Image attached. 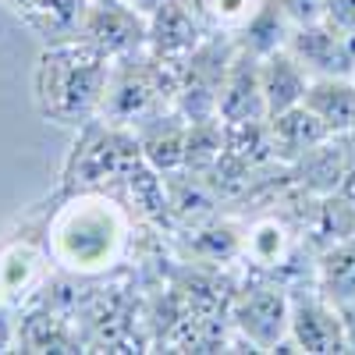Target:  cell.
<instances>
[{"label":"cell","mask_w":355,"mask_h":355,"mask_svg":"<svg viewBox=\"0 0 355 355\" xmlns=\"http://www.w3.org/2000/svg\"><path fill=\"white\" fill-rule=\"evenodd\" d=\"M15 348V323L8 320V306L0 302V352H11Z\"/></svg>","instance_id":"cell-24"},{"label":"cell","mask_w":355,"mask_h":355,"mask_svg":"<svg viewBox=\"0 0 355 355\" xmlns=\"http://www.w3.org/2000/svg\"><path fill=\"white\" fill-rule=\"evenodd\" d=\"M4 4H8V8H11V11H18V8H21V4H28V0H4Z\"/></svg>","instance_id":"cell-28"},{"label":"cell","mask_w":355,"mask_h":355,"mask_svg":"<svg viewBox=\"0 0 355 355\" xmlns=\"http://www.w3.org/2000/svg\"><path fill=\"white\" fill-rule=\"evenodd\" d=\"M352 157H355V142L348 135H327L306 157H299L288 167L291 185L302 189L306 196H331L341 189V178H345Z\"/></svg>","instance_id":"cell-13"},{"label":"cell","mask_w":355,"mask_h":355,"mask_svg":"<svg viewBox=\"0 0 355 355\" xmlns=\"http://www.w3.org/2000/svg\"><path fill=\"white\" fill-rule=\"evenodd\" d=\"M288 338H291V345L299 352H309V355L348 352L341 309L331 299H323L316 284L291 288V327H288Z\"/></svg>","instance_id":"cell-7"},{"label":"cell","mask_w":355,"mask_h":355,"mask_svg":"<svg viewBox=\"0 0 355 355\" xmlns=\"http://www.w3.org/2000/svg\"><path fill=\"white\" fill-rule=\"evenodd\" d=\"M288 50L306 64L313 78H352L355 75V36H341L331 25H295Z\"/></svg>","instance_id":"cell-10"},{"label":"cell","mask_w":355,"mask_h":355,"mask_svg":"<svg viewBox=\"0 0 355 355\" xmlns=\"http://www.w3.org/2000/svg\"><path fill=\"white\" fill-rule=\"evenodd\" d=\"M132 206L110 189H71L46 220V252L57 270L96 281L125 263L132 249Z\"/></svg>","instance_id":"cell-1"},{"label":"cell","mask_w":355,"mask_h":355,"mask_svg":"<svg viewBox=\"0 0 355 355\" xmlns=\"http://www.w3.org/2000/svg\"><path fill=\"white\" fill-rule=\"evenodd\" d=\"M316 288L334 306L355 299V239H345L316 256Z\"/></svg>","instance_id":"cell-20"},{"label":"cell","mask_w":355,"mask_h":355,"mask_svg":"<svg viewBox=\"0 0 355 355\" xmlns=\"http://www.w3.org/2000/svg\"><path fill=\"white\" fill-rule=\"evenodd\" d=\"M291 33H295V21L288 18V11L277 0H263L256 15L242 25V33H234V43L256 57H270L277 50H288Z\"/></svg>","instance_id":"cell-19"},{"label":"cell","mask_w":355,"mask_h":355,"mask_svg":"<svg viewBox=\"0 0 355 355\" xmlns=\"http://www.w3.org/2000/svg\"><path fill=\"white\" fill-rule=\"evenodd\" d=\"M259 82H263L266 114H281V110H291L306 100V89H309L313 75L306 71V64L291 50H277L270 57H259Z\"/></svg>","instance_id":"cell-15"},{"label":"cell","mask_w":355,"mask_h":355,"mask_svg":"<svg viewBox=\"0 0 355 355\" xmlns=\"http://www.w3.org/2000/svg\"><path fill=\"white\" fill-rule=\"evenodd\" d=\"M189 125L174 107L157 114V117H146L142 125H135V139L142 146V157L150 167H157L160 174H174V171H185V142H189Z\"/></svg>","instance_id":"cell-14"},{"label":"cell","mask_w":355,"mask_h":355,"mask_svg":"<svg viewBox=\"0 0 355 355\" xmlns=\"http://www.w3.org/2000/svg\"><path fill=\"white\" fill-rule=\"evenodd\" d=\"M128 4H132L135 11H142L146 18H150V15H153V11H157L160 4H164V0H128Z\"/></svg>","instance_id":"cell-27"},{"label":"cell","mask_w":355,"mask_h":355,"mask_svg":"<svg viewBox=\"0 0 355 355\" xmlns=\"http://www.w3.org/2000/svg\"><path fill=\"white\" fill-rule=\"evenodd\" d=\"M234 53V36L231 33H210L189 61L182 64V78H178V96H174V110L185 121H210L217 117V103H220V85Z\"/></svg>","instance_id":"cell-5"},{"label":"cell","mask_w":355,"mask_h":355,"mask_svg":"<svg viewBox=\"0 0 355 355\" xmlns=\"http://www.w3.org/2000/svg\"><path fill=\"white\" fill-rule=\"evenodd\" d=\"M78 40L100 46L110 61H125L142 53L150 43V18L135 11L128 0H89Z\"/></svg>","instance_id":"cell-6"},{"label":"cell","mask_w":355,"mask_h":355,"mask_svg":"<svg viewBox=\"0 0 355 355\" xmlns=\"http://www.w3.org/2000/svg\"><path fill=\"white\" fill-rule=\"evenodd\" d=\"M295 25H313L323 18V0H277Z\"/></svg>","instance_id":"cell-23"},{"label":"cell","mask_w":355,"mask_h":355,"mask_svg":"<svg viewBox=\"0 0 355 355\" xmlns=\"http://www.w3.org/2000/svg\"><path fill=\"white\" fill-rule=\"evenodd\" d=\"M231 327L239 331L252 352H277L291 327V291L270 274H259L239 284L231 299Z\"/></svg>","instance_id":"cell-4"},{"label":"cell","mask_w":355,"mask_h":355,"mask_svg":"<svg viewBox=\"0 0 355 355\" xmlns=\"http://www.w3.org/2000/svg\"><path fill=\"white\" fill-rule=\"evenodd\" d=\"M210 33L214 28L206 25V18L189 0H164L150 15V43H146V50L167 64H185L210 40Z\"/></svg>","instance_id":"cell-8"},{"label":"cell","mask_w":355,"mask_h":355,"mask_svg":"<svg viewBox=\"0 0 355 355\" xmlns=\"http://www.w3.org/2000/svg\"><path fill=\"white\" fill-rule=\"evenodd\" d=\"M348 139H352V142H355V132H352V135H348Z\"/></svg>","instance_id":"cell-29"},{"label":"cell","mask_w":355,"mask_h":355,"mask_svg":"<svg viewBox=\"0 0 355 355\" xmlns=\"http://www.w3.org/2000/svg\"><path fill=\"white\" fill-rule=\"evenodd\" d=\"M110 68L114 61L89 40L46 43L33 71V96L40 114L64 128L89 125L100 117Z\"/></svg>","instance_id":"cell-2"},{"label":"cell","mask_w":355,"mask_h":355,"mask_svg":"<svg viewBox=\"0 0 355 355\" xmlns=\"http://www.w3.org/2000/svg\"><path fill=\"white\" fill-rule=\"evenodd\" d=\"M352 82H355V75H352Z\"/></svg>","instance_id":"cell-30"},{"label":"cell","mask_w":355,"mask_h":355,"mask_svg":"<svg viewBox=\"0 0 355 355\" xmlns=\"http://www.w3.org/2000/svg\"><path fill=\"white\" fill-rule=\"evenodd\" d=\"M85 11H89V0H28L15 15L46 43H61L82 36Z\"/></svg>","instance_id":"cell-17"},{"label":"cell","mask_w":355,"mask_h":355,"mask_svg":"<svg viewBox=\"0 0 355 355\" xmlns=\"http://www.w3.org/2000/svg\"><path fill=\"white\" fill-rule=\"evenodd\" d=\"M78 142L64 167V189H110L125 185L128 174L146 160L135 128L110 125L103 117H93L78 128Z\"/></svg>","instance_id":"cell-3"},{"label":"cell","mask_w":355,"mask_h":355,"mask_svg":"<svg viewBox=\"0 0 355 355\" xmlns=\"http://www.w3.org/2000/svg\"><path fill=\"white\" fill-rule=\"evenodd\" d=\"M323 25L341 36H355V0H323Z\"/></svg>","instance_id":"cell-22"},{"label":"cell","mask_w":355,"mask_h":355,"mask_svg":"<svg viewBox=\"0 0 355 355\" xmlns=\"http://www.w3.org/2000/svg\"><path fill=\"white\" fill-rule=\"evenodd\" d=\"M50 252L46 242H28V239H15L0 249V302L8 309H21L33 299H40L46 277H50Z\"/></svg>","instance_id":"cell-9"},{"label":"cell","mask_w":355,"mask_h":355,"mask_svg":"<svg viewBox=\"0 0 355 355\" xmlns=\"http://www.w3.org/2000/svg\"><path fill=\"white\" fill-rule=\"evenodd\" d=\"M266 125H270V142H274V157L291 167L299 157H306L316 142H323L331 132L323 128V121L306 107H291V110H281V114H270L266 117Z\"/></svg>","instance_id":"cell-16"},{"label":"cell","mask_w":355,"mask_h":355,"mask_svg":"<svg viewBox=\"0 0 355 355\" xmlns=\"http://www.w3.org/2000/svg\"><path fill=\"white\" fill-rule=\"evenodd\" d=\"M331 135L355 132V82L352 78H313L302 100Z\"/></svg>","instance_id":"cell-18"},{"label":"cell","mask_w":355,"mask_h":355,"mask_svg":"<svg viewBox=\"0 0 355 355\" xmlns=\"http://www.w3.org/2000/svg\"><path fill=\"white\" fill-rule=\"evenodd\" d=\"M217 117L224 125H239V121H266V100H263V82H259V57L242 50L234 43L231 64L220 85V103Z\"/></svg>","instance_id":"cell-11"},{"label":"cell","mask_w":355,"mask_h":355,"mask_svg":"<svg viewBox=\"0 0 355 355\" xmlns=\"http://www.w3.org/2000/svg\"><path fill=\"white\" fill-rule=\"evenodd\" d=\"M224 153V121H192L189 125V142H185V171L196 178H206Z\"/></svg>","instance_id":"cell-21"},{"label":"cell","mask_w":355,"mask_h":355,"mask_svg":"<svg viewBox=\"0 0 355 355\" xmlns=\"http://www.w3.org/2000/svg\"><path fill=\"white\" fill-rule=\"evenodd\" d=\"M18 352H89L85 334L64 309H50V302L33 299L25 306V316L15 323Z\"/></svg>","instance_id":"cell-12"},{"label":"cell","mask_w":355,"mask_h":355,"mask_svg":"<svg viewBox=\"0 0 355 355\" xmlns=\"http://www.w3.org/2000/svg\"><path fill=\"white\" fill-rule=\"evenodd\" d=\"M341 309V323H345V341H348V352H355V299L338 306Z\"/></svg>","instance_id":"cell-25"},{"label":"cell","mask_w":355,"mask_h":355,"mask_svg":"<svg viewBox=\"0 0 355 355\" xmlns=\"http://www.w3.org/2000/svg\"><path fill=\"white\" fill-rule=\"evenodd\" d=\"M348 202H355V157H352V164H348V171H345V178H341V189H338Z\"/></svg>","instance_id":"cell-26"}]
</instances>
